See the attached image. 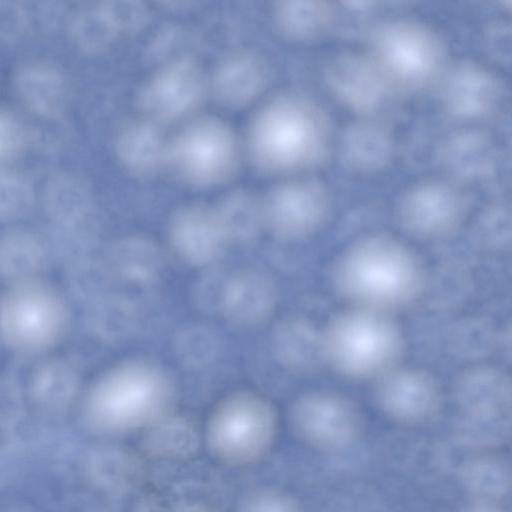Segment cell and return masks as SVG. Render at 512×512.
<instances>
[{"mask_svg":"<svg viewBox=\"0 0 512 512\" xmlns=\"http://www.w3.org/2000/svg\"><path fill=\"white\" fill-rule=\"evenodd\" d=\"M277 359L296 371H309L324 361L322 332L300 319L280 323L272 336Z\"/></svg>","mask_w":512,"mask_h":512,"instance_id":"cell-25","label":"cell"},{"mask_svg":"<svg viewBox=\"0 0 512 512\" xmlns=\"http://www.w3.org/2000/svg\"><path fill=\"white\" fill-rule=\"evenodd\" d=\"M113 263L123 278L143 283L158 275L162 266V256L152 241L131 236L120 240L115 245Z\"/></svg>","mask_w":512,"mask_h":512,"instance_id":"cell-29","label":"cell"},{"mask_svg":"<svg viewBox=\"0 0 512 512\" xmlns=\"http://www.w3.org/2000/svg\"><path fill=\"white\" fill-rule=\"evenodd\" d=\"M325 81L341 104L365 117L387 110L400 95L367 54L337 55L326 67Z\"/></svg>","mask_w":512,"mask_h":512,"instance_id":"cell-10","label":"cell"},{"mask_svg":"<svg viewBox=\"0 0 512 512\" xmlns=\"http://www.w3.org/2000/svg\"><path fill=\"white\" fill-rule=\"evenodd\" d=\"M176 512H208L206 509L200 506H188L187 508L179 509Z\"/></svg>","mask_w":512,"mask_h":512,"instance_id":"cell-41","label":"cell"},{"mask_svg":"<svg viewBox=\"0 0 512 512\" xmlns=\"http://www.w3.org/2000/svg\"><path fill=\"white\" fill-rule=\"evenodd\" d=\"M42 250L31 235L15 233L0 242V273L9 277H27L40 266Z\"/></svg>","mask_w":512,"mask_h":512,"instance_id":"cell-32","label":"cell"},{"mask_svg":"<svg viewBox=\"0 0 512 512\" xmlns=\"http://www.w3.org/2000/svg\"><path fill=\"white\" fill-rule=\"evenodd\" d=\"M291 423L298 437L325 451L349 447L360 435L362 416L348 398L330 392H312L297 399Z\"/></svg>","mask_w":512,"mask_h":512,"instance_id":"cell-9","label":"cell"},{"mask_svg":"<svg viewBox=\"0 0 512 512\" xmlns=\"http://www.w3.org/2000/svg\"><path fill=\"white\" fill-rule=\"evenodd\" d=\"M45 201L57 218H82L91 208L92 194L84 180L71 173H59L45 186Z\"/></svg>","mask_w":512,"mask_h":512,"instance_id":"cell-30","label":"cell"},{"mask_svg":"<svg viewBox=\"0 0 512 512\" xmlns=\"http://www.w3.org/2000/svg\"><path fill=\"white\" fill-rule=\"evenodd\" d=\"M467 199L454 184L425 181L409 188L398 205V218L414 236L435 239L451 234L462 223Z\"/></svg>","mask_w":512,"mask_h":512,"instance_id":"cell-11","label":"cell"},{"mask_svg":"<svg viewBox=\"0 0 512 512\" xmlns=\"http://www.w3.org/2000/svg\"><path fill=\"white\" fill-rule=\"evenodd\" d=\"M389 130L372 119L352 123L340 140V157L344 165L359 173L376 172L386 167L394 154Z\"/></svg>","mask_w":512,"mask_h":512,"instance_id":"cell-21","label":"cell"},{"mask_svg":"<svg viewBox=\"0 0 512 512\" xmlns=\"http://www.w3.org/2000/svg\"><path fill=\"white\" fill-rule=\"evenodd\" d=\"M170 397L166 376L152 364H120L97 381L88 409L99 425L116 430L136 428L156 421Z\"/></svg>","mask_w":512,"mask_h":512,"instance_id":"cell-5","label":"cell"},{"mask_svg":"<svg viewBox=\"0 0 512 512\" xmlns=\"http://www.w3.org/2000/svg\"><path fill=\"white\" fill-rule=\"evenodd\" d=\"M368 56L399 94L427 88L445 69V47L426 25L406 19L377 24L368 40Z\"/></svg>","mask_w":512,"mask_h":512,"instance_id":"cell-4","label":"cell"},{"mask_svg":"<svg viewBox=\"0 0 512 512\" xmlns=\"http://www.w3.org/2000/svg\"><path fill=\"white\" fill-rule=\"evenodd\" d=\"M14 89L21 103L41 117H55L68 101V83L63 73L51 64L29 62L15 73Z\"/></svg>","mask_w":512,"mask_h":512,"instance_id":"cell-19","label":"cell"},{"mask_svg":"<svg viewBox=\"0 0 512 512\" xmlns=\"http://www.w3.org/2000/svg\"><path fill=\"white\" fill-rule=\"evenodd\" d=\"M276 303L272 282L256 272H240L223 287L220 308L230 321L242 325L256 324L270 315Z\"/></svg>","mask_w":512,"mask_h":512,"instance_id":"cell-20","label":"cell"},{"mask_svg":"<svg viewBox=\"0 0 512 512\" xmlns=\"http://www.w3.org/2000/svg\"><path fill=\"white\" fill-rule=\"evenodd\" d=\"M27 27L24 10L15 3L0 2V42L15 41Z\"/></svg>","mask_w":512,"mask_h":512,"instance_id":"cell-39","label":"cell"},{"mask_svg":"<svg viewBox=\"0 0 512 512\" xmlns=\"http://www.w3.org/2000/svg\"><path fill=\"white\" fill-rule=\"evenodd\" d=\"M439 80L443 108L451 115L484 120L498 113L505 101L502 82L483 66L460 61L445 68Z\"/></svg>","mask_w":512,"mask_h":512,"instance_id":"cell-12","label":"cell"},{"mask_svg":"<svg viewBox=\"0 0 512 512\" xmlns=\"http://www.w3.org/2000/svg\"><path fill=\"white\" fill-rule=\"evenodd\" d=\"M266 72L260 60L248 53H237L222 61L212 79L215 97L231 107L243 106L263 89Z\"/></svg>","mask_w":512,"mask_h":512,"instance_id":"cell-23","label":"cell"},{"mask_svg":"<svg viewBox=\"0 0 512 512\" xmlns=\"http://www.w3.org/2000/svg\"><path fill=\"white\" fill-rule=\"evenodd\" d=\"M254 164L268 173L310 168L325 156L329 125L313 102L299 96H280L256 114L249 131Z\"/></svg>","mask_w":512,"mask_h":512,"instance_id":"cell-2","label":"cell"},{"mask_svg":"<svg viewBox=\"0 0 512 512\" xmlns=\"http://www.w3.org/2000/svg\"><path fill=\"white\" fill-rule=\"evenodd\" d=\"M241 512H302L290 496L278 491H261L244 502Z\"/></svg>","mask_w":512,"mask_h":512,"instance_id":"cell-37","label":"cell"},{"mask_svg":"<svg viewBox=\"0 0 512 512\" xmlns=\"http://www.w3.org/2000/svg\"><path fill=\"white\" fill-rule=\"evenodd\" d=\"M477 231L486 241H495L496 236V240L505 242V236L508 237L510 231L509 210L503 206L487 210L479 219Z\"/></svg>","mask_w":512,"mask_h":512,"instance_id":"cell-38","label":"cell"},{"mask_svg":"<svg viewBox=\"0 0 512 512\" xmlns=\"http://www.w3.org/2000/svg\"><path fill=\"white\" fill-rule=\"evenodd\" d=\"M214 210L226 241L253 238L265 221L263 205L245 191L228 194Z\"/></svg>","mask_w":512,"mask_h":512,"instance_id":"cell-28","label":"cell"},{"mask_svg":"<svg viewBox=\"0 0 512 512\" xmlns=\"http://www.w3.org/2000/svg\"><path fill=\"white\" fill-rule=\"evenodd\" d=\"M115 148L122 166L137 176L153 174L167 161L168 144L157 126L148 121L126 124L117 135Z\"/></svg>","mask_w":512,"mask_h":512,"instance_id":"cell-22","label":"cell"},{"mask_svg":"<svg viewBox=\"0 0 512 512\" xmlns=\"http://www.w3.org/2000/svg\"><path fill=\"white\" fill-rule=\"evenodd\" d=\"M176 348L186 363L199 365L208 363L215 356L217 344L209 331L196 327L181 333Z\"/></svg>","mask_w":512,"mask_h":512,"instance_id":"cell-35","label":"cell"},{"mask_svg":"<svg viewBox=\"0 0 512 512\" xmlns=\"http://www.w3.org/2000/svg\"><path fill=\"white\" fill-rule=\"evenodd\" d=\"M277 30L294 41H311L325 35L335 19V9L326 1H282L274 9Z\"/></svg>","mask_w":512,"mask_h":512,"instance_id":"cell-26","label":"cell"},{"mask_svg":"<svg viewBox=\"0 0 512 512\" xmlns=\"http://www.w3.org/2000/svg\"><path fill=\"white\" fill-rule=\"evenodd\" d=\"M32 197V187L22 174L0 168V219L21 215L29 208Z\"/></svg>","mask_w":512,"mask_h":512,"instance_id":"cell-34","label":"cell"},{"mask_svg":"<svg viewBox=\"0 0 512 512\" xmlns=\"http://www.w3.org/2000/svg\"><path fill=\"white\" fill-rule=\"evenodd\" d=\"M459 478L471 499L497 502L511 487L510 466L496 456H478L467 460L460 467Z\"/></svg>","mask_w":512,"mask_h":512,"instance_id":"cell-27","label":"cell"},{"mask_svg":"<svg viewBox=\"0 0 512 512\" xmlns=\"http://www.w3.org/2000/svg\"><path fill=\"white\" fill-rule=\"evenodd\" d=\"M145 19V9L136 2H105L79 10L70 33L81 50L95 53L108 48L122 33L133 31Z\"/></svg>","mask_w":512,"mask_h":512,"instance_id":"cell-16","label":"cell"},{"mask_svg":"<svg viewBox=\"0 0 512 512\" xmlns=\"http://www.w3.org/2000/svg\"><path fill=\"white\" fill-rule=\"evenodd\" d=\"M509 379L496 369H477L463 375L456 385L461 413L510 414Z\"/></svg>","mask_w":512,"mask_h":512,"instance_id":"cell-24","label":"cell"},{"mask_svg":"<svg viewBox=\"0 0 512 512\" xmlns=\"http://www.w3.org/2000/svg\"><path fill=\"white\" fill-rule=\"evenodd\" d=\"M324 361L353 379L380 378L395 369L404 341L384 311L356 307L337 315L322 332Z\"/></svg>","mask_w":512,"mask_h":512,"instance_id":"cell-3","label":"cell"},{"mask_svg":"<svg viewBox=\"0 0 512 512\" xmlns=\"http://www.w3.org/2000/svg\"><path fill=\"white\" fill-rule=\"evenodd\" d=\"M337 290L356 307L385 311L404 306L420 293L424 273L416 255L388 236L352 244L336 264Z\"/></svg>","mask_w":512,"mask_h":512,"instance_id":"cell-1","label":"cell"},{"mask_svg":"<svg viewBox=\"0 0 512 512\" xmlns=\"http://www.w3.org/2000/svg\"><path fill=\"white\" fill-rule=\"evenodd\" d=\"M375 400L393 421L419 424L437 413L442 394L437 381L427 372L393 369L377 379Z\"/></svg>","mask_w":512,"mask_h":512,"instance_id":"cell-15","label":"cell"},{"mask_svg":"<svg viewBox=\"0 0 512 512\" xmlns=\"http://www.w3.org/2000/svg\"><path fill=\"white\" fill-rule=\"evenodd\" d=\"M203 88L199 65L191 58L181 57L166 63L145 83L139 104L151 118L172 121L195 108Z\"/></svg>","mask_w":512,"mask_h":512,"instance_id":"cell-14","label":"cell"},{"mask_svg":"<svg viewBox=\"0 0 512 512\" xmlns=\"http://www.w3.org/2000/svg\"><path fill=\"white\" fill-rule=\"evenodd\" d=\"M192 426L183 418L171 417L154 423L146 437L148 449L163 457L188 454L195 445Z\"/></svg>","mask_w":512,"mask_h":512,"instance_id":"cell-33","label":"cell"},{"mask_svg":"<svg viewBox=\"0 0 512 512\" xmlns=\"http://www.w3.org/2000/svg\"><path fill=\"white\" fill-rule=\"evenodd\" d=\"M496 150L483 132L468 130L449 137L441 146L438 161L452 180L476 182L486 178L494 168Z\"/></svg>","mask_w":512,"mask_h":512,"instance_id":"cell-18","label":"cell"},{"mask_svg":"<svg viewBox=\"0 0 512 512\" xmlns=\"http://www.w3.org/2000/svg\"><path fill=\"white\" fill-rule=\"evenodd\" d=\"M454 433L457 441L466 447L500 446L510 436V414L461 413Z\"/></svg>","mask_w":512,"mask_h":512,"instance_id":"cell-31","label":"cell"},{"mask_svg":"<svg viewBox=\"0 0 512 512\" xmlns=\"http://www.w3.org/2000/svg\"><path fill=\"white\" fill-rule=\"evenodd\" d=\"M264 207V220L283 239H299L315 232L325 221L329 198L317 181L295 180L275 187Z\"/></svg>","mask_w":512,"mask_h":512,"instance_id":"cell-13","label":"cell"},{"mask_svg":"<svg viewBox=\"0 0 512 512\" xmlns=\"http://www.w3.org/2000/svg\"><path fill=\"white\" fill-rule=\"evenodd\" d=\"M169 235L174 250L194 265L209 263L226 241L214 208L200 205L180 209L171 220Z\"/></svg>","mask_w":512,"mask_h":512,"instance_id":"cell-17","label":"cell"},{"mask_svg":"<svg viewBox=\"0 0 512 512\" xmlns=\"http://www.w3.org/2000/svg\"><path fill=\"white\" fill-rule=\"evenodd\" d=\"M459 512H504L495 501L471 499Z\"/></svg>","mask_w":512,"mask_h":512,"instance_id":"cell-40","label":"cell"},{"mask_svg":"<svg viewBox=\"0 0 512 512\" xmlns=\"http://www.w3.org/2000/svg\"><path fill=\"white\" fill-rule=\"evenodd\" d=\"M26 130L13 114L0 109V164L16 156L26 142Z\"/></svg>","mask_w":512,"mask_h":512,"instance_id":"cell-36","label":"cell"},{"mask_svg":"<svg viewBox=\"0 0 512 512\" xmlns=\"http://www.w3.org/2000/svg\"><path fill=\"white\" fill-rule=\"evenodd\" d=\"M166 162L182 182L209 187L234 173L238 145L226 124L214 118H202L187 125L168 144Z\"/></svg>","mask_w":512,"mask_h":512,"instance_id":"cell-7","label":"cell"},{"mask_svg":"<svg viewBox=\"0 0 512 512\" xmlns=\"http://www.w3.org/2000/svg\"><path fill=\"white\" fill-rule=\"evenodd\" d=\"M65 324V309L48 288L23 281L0 301V335L11 347L34 351L53 343Z\"/></svg>","mask_w":512,"mask_h":512,"instance_id":"cell-8","label":"cell"},{"mask_svg":"<svg viewBox=\"0 0 512 512\" xmlns=\"http://www.w3.org/2000/svg\"><path fill=\"white\" fill-rule=\"evenodd\" d=\"M275 427L274 410L265 399L250 392L235 393L214 409L207 428L208 444L221 462L246 464L267 449Z\"/></svg>","mask_w":512,"mask_h":512,"instance_id":"cell-6","label":"cell"}]
</instances>
